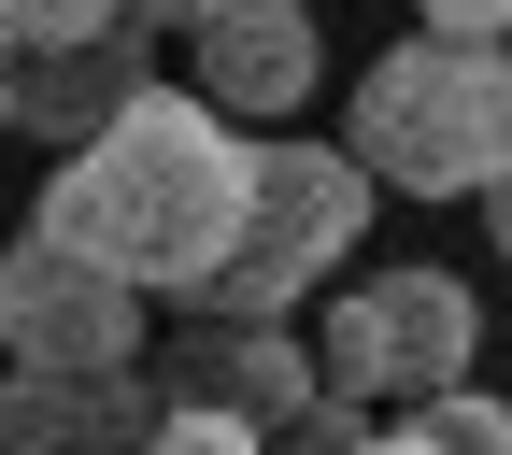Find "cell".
I'll return each mask as SVG.
<instances>
[{
	"instance_id": "cell-6",
	"label": "cell",
	"mask_w": 512,
	"mask_h": 455,
	"mask_svg": "<svg viewBox=\"0 0 512 455\" xmlns=\"http://www.w3.org/2000/svg\"><path fill=\"white\" fill-rule=\"evenodd\" d=\"M0 356L15 370H128L143 356V299H128L100 256L29 228L15 256H0Z\"/></svg>"
},
{
	"instance_id": "cell-14",
	"label": "cell",
	"mask_w": 512,
	"mask_h": 455,
	"mask_svg": "<svg viewBox=\"0 0 512 455\" xmlns=\"http://www.w3.org/2000/svg\"><path fill=\"white\" fill-rule=\"evenodd\" d=\"M128 15H143V29H200L214 0H128Z\"/></svg>"
},
{
	"instance_id": "cell-8",
	"label": "cell",
	"mask_w": 512,
	"mask_h": 455,
	"mask_svg": "<svg viewBox=\"0 0 512 455\" xmlns=\"http://www.w3.org/2000/svg\"><path fill=\"white\" fill-rule=\"evenodd\" d=\"M157 399L185 413H228V427H285L313 399V342L285 328V313H228V299H185V328L157 356Z\"/></svg>"
},
{
	"instance_id": "cell-2",
	"label": "cell",
	"mask_w": 512,
	"mask_h": 455,
	"mask_svg": "<svg viewBox=\"0 0 512 455\" xmlns=\"http://www.w3.org/2000/svg\"><path fill=\"white\" fill-rule=\"evenodd\" d=\"M342 157L399 200H498V157H512V72L498 43H384L356 72V114H342Z\"/></svg>"
},
{
	"instance_id": "cell-1",
	"label": "cell",
	"mask_w": 512,
	"mask_h": 455,
	"mask_svg": "<svg viewBox=\"0 0 512 455\" xmlns=\"http://www.w3.org/2000/svg\"><path fill=\"white\" fill-rule=\"evenodd\" d=\"M242 157L256 143L228 114H200L185 86H128L86 143H57V185H43L29 228L100 256L128 299H200L228 228H242Z\"/></svg>"
},
{
	"instance_id": "cell-7",
	"label": "cell",
	"mask_w": 512,
	"mask_h": 455,
	"mask_svg": "<svg viewBox=\"0 0 512 455\" xmlns=\"http://www.w3.org/2000/svg\"><path fill=\"white\" fill-rule=\"evenodd\" d=\"M313 72H328L313 0H214L200 29H185V86H200V114H228L242 143L299 128L313 114Z\"/></svg>"
},
{
	"instance_id": "cell-13",
	"label": "cell",
	"mask_w": 512,
	"mask_h": 455,
	"mask_svg": "<svg viewBox=\"0 0 512 455\" xmlns=\"http://www.w3.org/2000/svg\"><path fill=\"white\" fill-rule=\"evenodd\" d=\"M342 455H427V441H413V413H399V427H356Z\"/></svg>"
},
{
	"instance_id": "cell-11",
	"label": "cell",
	"mask_w": 512,
	"mask_h": 455,
	"mask_svg": "<svg viewBox=\"0 0 512 455\" xmlns=\"http://www.w3.org/2000/svg\"><path fill=\"white\" fill-rule=\"evenodd\" d=\"M128 455H271V441H256V427H228V413H185V399H157Z\"/></svg>"
},
{
	"instance_id": "cell-10",
	"label": "cell",
	"mask_w": 512,
	"mask_h": 455,
	"mask_svg": "<svg viewBox=\"0 0 512 455\" xmlns=\"http://www.w3.org/2000/svg\"><path fill=\"white\" fill-rule=\"evenodd\" d=\"M413 441H427V455H512V427H498L484 384H441V399H413Z\"/></svg>"
},
{
	"instance_id": "cell-9",
	"label": "cell",
	"mask_w": 512,
	"mask_h": 455,
	"mask_svg": "<svg viewBox=\"0 0 512 455\" xmlns=\"http://www.w3.org/2000/svg\"><path fill=\"white\" fill-rule=\"evenodd\" d=\"M143 413V370H0V455H128Z\"/></svg>"
},
{
	"instance_id": "cell-5",
	"label": "cell",
	"mask_w": 512,
	"mask_h": 455,
	"mask_svg": "<svg viewBox=\"0 0 512 455\" xmlns=\"http://www.w3.org/2000/svg\"><path fill=\"white\" fill-rule=\"evenodd\" d=\"M143 86V15L128 0H0V128L86 143Z\"/></svg>"
},
{
	"instance_id": "cell-3",
	"label": "cell",
	"mask_w": 512,
	"mask_h": 455,
	"mask_svg": "<svg viewBox=\"0 0 512 455\" xmlns=\"http://www.w3.org/2000/svg\"><path fill=\"white\" fill-rule=\"evenodd\" d=\"M370 200H384V185H370L342 143L271 128V143L242 157V228H228V256H214L200 299H228V313H299V299L370 242Z\"/></svg>"
},
{
	"instance_id": "cell-12",
	"label": "cell",
	"mask_w": 512,
	"mask_h": 455,
	"mask_svg": "<svg viewBox=\"0 0 512 455\" xmlns=\"http://www.w3.org/2000/svg\"><path fill=\"white\" fill-rule=\"evenodd\" d=\"M498 15L512 0H413V29H441V43H498Z\"/></svg>"
},
{
	"instance_id": "cell-4",
	"label": "cell",
	"mask_w": 512,
	"mask_h": 455,
	"mask_svg": "<svg viewBox=\"0 0 512 455\" xmlns=\"http://www.w3.org/2000/svg\"><path fill=\"white\" fill-rule=\"evenodd\" d=\"M470 356H484V299L456 271H370L313 328V384L356 399V413H413L441 384H470Z\"/></svg>"
}]
</instances>
